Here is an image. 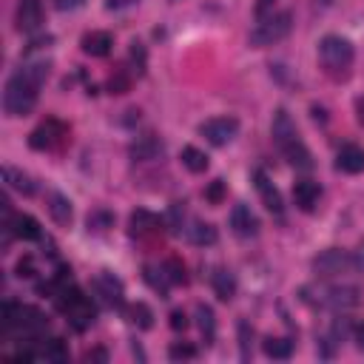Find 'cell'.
<instances>
[{
	"instance_id": "cell-1",
	"label": "cell",
	"mask_w": 364,
	"mask_h": 364,
	"mask_svg": "<svg viewBox=\"0 0 364 364\" xmlns=\"http://www.w3.org/2000/svg\"><path fill=\"white\" fill-rule=\"evenodd\" d=\"M48 77V63H23L6 80L3 88V111L6 117H26L37 106L40 86Z\"/></svg>"
},
{
	"instance_id": "cell-2",
	"label": "cell",
	"mask_w": 364,
	"mask_h": 364,
	"mask_svg": "<svg viewBox=\"0 0 364 364\" xmlns=\"http://www.w3.org/2000/svg\"><path fill=\"white\" fill-rule=\"evenodd\" d=\"M55 299H57V307L66 313V319L71 322V327H75V330H86V327L94 325V319H97V307L91 305L88 296L80 294L77 287H71V285L60 287Z\"/></svg>"
},
{
	"instance_id": "cell-3",
	"label": "cell",
	"mask_w": 364,
	"mask_h": 364,
	"mask_svg": "<svg viewBox=\"0 0 364 364\" xmlns=\"http://www.w3.org/2000/svg\"><path fill=\"white\" fill-rule=\"evenodd\" d=\"M353 57H356V48H353V43L347 37H342V35L322 37L319 60H322V66L330 71V75H345V71L353 66Z\"/></svg>"
},
{
	"instance_id": "cell-4",
	"label": "cell",
	"mask_w": 364,
	"mask_h": 364,
	"mask_svg": "<svg viewBox=\"0 0 364 364\" xmlns=\"http://www.w3.org/2000/svg\"><path fill=\"white\" fill-rule=\"evenodd\" d=\"M294 29V15L290 12H279V15H268L265 20L256 23V29L251 32V46L253 48H265L274 46L279 40H285Z\"/></svg>"
},
{
	"instance_id": "cell-5",
	"label": "cell",
	"mask_w": 364,
	"mask_h": 364,
	"mask_svg": "<svg viewBox=\"0 0 364 364\" xmlns=\"http://www.w3.org/2000/svg\"><path fill=\"white\" fill-rule=\"evenodd\" d=\"M310 268H313V274H316V276H338V274L353 271L356 262H353V256H350L347 251H342V248H327V251H322L319 256H313Z\"/></svg>"
},
{
	"instance_id": "cell-6",
	"label": "cell",
	"mask_w": 364,
	"mask_h": 364,
	"mask_svg": "<svg viewBox=\"0 0 364 364\" xmlns=\"http://www.w3.org/2000/svg\"><path fill=\"white\" fill-rule=\"evenodd\" d=\"M200 134H202L211 145L222 149V145H228V142L239 134V119H236V117H213V119H208V123L200 126Z\"/></svg>"
},
{
	"instance_id": "cell-7",
	"label": "cell",
	"mask_w": 364,
	"mask_h": 364,
	"mask_svg": "<svg viewBox=\"0 0 364 364\" xmlns=\"http://www.w3.org/2000/svg\"><path fill=\"white\" fill-rule=\"evenodd\" d=\"M358 302H361L358 287H353V285H333L322 294V305L336 313H347V310L358 307Z\"/></svg>"
},
{
	"instance_id": "cell-8",
	"label": "cell",
	"mask_w": 364,
	"mask_h": 364,
	"mask_svg": "<svg viewBox=\"0 0 364 364\" xmlns=\"http://www.w3.org/2000/svg\"><path fill=\"white\" fill-rule=\"evenodd\" d=\"M271 134H274V142L279 145V151H282V154H285L287 149H294L296 142H302V140H299V131H296V123L290 119V114H287L285 108H279V111L274 114Z\"/></svg>"
},
{
	"instance_id": "cell-9",
	"label": "cell",
	"mask_w": 364,
	"mask_h": 364,
	"mask_svg": "<svg viewBox=\"0 0 364 364\" xmlns=\"http://www.w3.org/2000/svg\"><path fill=\"white\" fill-rule=\"evenodd\" d=\"M91 287H94V294L100 296L108 307H123V305H126V290H123V282H119L114 274H100V276H94Z\"/></svg>"
},
{
	"instance_id": "cell-10",
	"label": "cell",
	"mask_w": 364,
	"mask_h": 364,
	"mask_svg": "<svg viewBox=\"0 0 364 364\" xmlns=\"http://www.w3.org/2000/svg\"><path fill=\"white\" fill-rule=\"evenodd\" d=\"M63 137H66V126L57 123V119H46L43 126H37L29 134V145L35 151H48V149H55Z\"/></svg>"
},
{
	"instance_id": "cell-11",
	"label": "cell",
	"mask_w": 364,
	"mask_h": 364,
	"mask_svg": "<svg viewBox=\"0 0 364 364\" xmlns=\"http://www.w3.org/2000/svg\"><path fill=\"white\" fill-rule=\"evenodd\" d=\"M43 23V0H20L17 3V29L20 32H37Z\"/></svg>"
},
{
	"instance_id": "cell-12",
	"label": "cell",
	"mask_w": 364,
	"mask_h": 364,
	"mask_svg": "<svg viewBox=\"0 0 364 364\" xmlns=\"http://www.w3.org/2000/svg\"><path fill=\"white\" fill-rule=\"evenodd\" d=\"M231 228H233L236 236L251 239V236L259 233V220H256V213L248 205H233V211H231Z\"/></svg>"
},
{
	"instance_id": "cell-13",
	"label": "cell",
	"mask_w": 364,
	"mask_h": 364,
	"mask_svg": "<svg viewBox=\"0 0 364 364\" xmlns=\"http://www.w3.org/2000/svg\"><path fill=\"white\" fill-rule=\"evenodd\" d=\"M6 225L15 231L17 239H26V242H40V239H43L40 222L35 220V216H29V213H17V216H12V220H9Z\"/></svg>"
},
{
	"instance_id": "cell-14",
	"label": "cell",
	"mask_w": 364,
	"mask_h": 364,
	"mask_svg": "<svg viewBox=\"0 0 364 364\" xmlns=\"http://www.w3.org/2000/svg\"><path fill=\"white\" fill-rule=\"evenodd\" d=\"M253 180H256V191H259V197H262L265 208H268L271 213H282V193L274 188V182L268 180V174H265V171H256Z\"/></svg>"
},
{
	"instance_id": "cell-15",
	"label": "cell",
	"mask_w": 364,
	"mask_h": 364,
	"mask_svg": "<svg viewBox=\"0 0 364 364\" xmlns=\"http://www.w3.org/2000/svg\"><path fill=\"white\" fill-rule=\"evenodd\" d=\"M319 197H322V188L319 182H313V180H302L294 185V202L302 208V211H313L319 205Z\"/></svg>"
},
{
	"instance_id": "cell-16",
	"label": "cell",
	"mask_w": 364,
	"mask_h": 364,
	"mask_svg": "<svg viewBox=\"0 0 364 364\" xmlns=\"http://www.w3.org/2000/svg\"><path fill=\"white\" fill-rule=\"evenodd\" d=\"M46 205H48V213H52V220H55L60 228L71 225V216H75V211H71L68 197H63L60 191H52V193H48V200H46Z\"/></svg>"
},
{
	"instance_id": "cell-17",
	"label": "cell",
	"mask_w": 364,
	"mask_h": 364,
	"mask_svg": "<svg viewBox=\"0 0 364 364\" xmlns=\"http://www.w3.org/2000/svg\"><path fill=\"white\" fill-rule=\"evenodd\" d=\"M80 46H83V52L91 55V57H106L111 52V46H114V37H111V32H88Z\"/></svg>"
},
{
	"instance_id": "cell-18",
	"label": "cell",
	"mask_w": 364,
	"mask_h": 364,
	"mask_svg": "<svg viewBox=\"0 0 364 364\" xmlns=\"http://www.w3.org/2000/svg\"><path fill=\"white\" fill-rule=\"evenodd\" d=\"M336 165L342 168L345 174H361L364 171V149H358V145H345V149L338 151Z\"/></svg>"
},
{
	"instance_id": "cell-19",
	"label": "cell",
	"mask_w": 364,
	"mask_h": 364,
	"mask_svg": "<svg viewBox=\"0 0 364 364\" xmlns=\"http://www.w3.org/2000/svg\"><path fill=\"white\" fill-rule=\"evenodd\" d=\"M3 180H6V185H9L12 191L23 193V197H32V193H35V180H32L26 171L15 168V165H6V168H3Z\"/></svg>"
},
{
	"instance_id": "cell-20",
	"label": "cell",
	"mask_w": 364,
	"mask_h": 364,
	"mask_svg": "<svg viewBox=\"0 0 364 364\" xmlns=\"http://www.w3.org/2000/svg\"><path fill=\"white\" fill-rule=\"evenodd\" d=\"M211 285H213V294L220 296L222 302H231L233 294H236V279H233V274L225 271V268H220V271L211 276Z\"/></svg>"
},
{
	"instance_id": "cell-21",
	"label": "cell",
	"mask_w": 364,
	"mask_h": 364,
	"mask_svg": "<svg viewBox=\"0 0 364 364\" xmlns=\"http://www.w3.org/2000/svg\"><path fill=\"white\" fill-rule=\"evenodd\" d=\"M160 228V220L151 213V211H134L131 213V233L134 236H149V233H154Z\"/></svg>"
},
{
	"instance_id": "cell-22",
	"label": "cell",
	"mask_w": 364,
	"mask_h": 364,
	"mask_svg": "<svg viewBox=\"0 0 364 364\" xmlns=\"http://www.w3.org/2000/svg\"><path fill=\"white\" fill-rule=\"evenodd\" d=\"M188 239L193 242V245H213V242L220 239V233H216V228H213L211 222L193 220L191 228H188Z\"/></svg>"
},
{
	"instance_id": "cell-23",
	"label": "cell",
	"mask_w": 364,
	"mask_h": 364,
	"mask_svg": "<svg viewBox=\"0 0 364 364\" xmlns=\"http://www.w3.org/2000/svg\"><path fill=\"white\" fill-rule=\"evenodd\" d=\"M197 325H200V333L205 338V345H213V338H216V316H213V310L208 305H197Z\"/></svg>"
},
{
	"instance_id": "cell-24",
	"label": "cell",
	"mask_w": 364,
	"mask_h": 364,
	"mask_svg": "<svg viewBox=\"0 0 364 364\" xmlns=\"http://www.w3.org/2000/svg\"><path fill=\"white\" fill-rule=\"evenodd\" d=\"M180 160H182V165L188 168L191 174H202V171H208V157H205V151L197 149V145H185L182 154H180Z\"/></svg>"
},
{
	"instance_id": "cell-25",
	"label": "cell",
	"mask_w": 364,
	"mask_h": 364,
	"mask_svg": "<svg viewBox=\"0 0 364 364\" xmlns=\"http://www.w3.org/2000/svg\"><path fill=\"white\" fill-rule=\"evenodd\" d=\"M128 151H131L134 160H154V157L162 154V142H160L157 137H142V140H137V142L131 145Z\"/></svg>"
},
{
	"instance_id": "cell-26",
	"label": "cell",
	"mask_w": 364,
	"mask_h": 364,
	"mask_svg": "<svg viewBox=\"0 0 364 364\" xmlns=\"http://www.w3.org/2000/svg\"><path fill=\"white\" fill-rule=\"evenodd\" d=\"M262 350H265V356H268V358L285 361V358L294 356V342H290V338H265Z\"/></svg>"
},
{
	"instance_id": "cell-27",
	"label": "cell",
	"mask_w": 364,
	"mask_h": 364,
	"mask_svg": "<svg viewBox=\"0 0 364 364\" xmlns=\"http://www.w3.org/2000/svg\"><path fill=\"white\" fill-rule=\"evenodd\" d=\"M46 361H52V364H66L68 361V347L63 338H48V342L43 345V353H40Z\"/></svg>"
},
{
	"instance_id": "cell-28",
	"label": "cell",
	"mask_w": 364,
	"mask_h": 364,
	"mask_svg": "<svg viewBox=\"0 0 364 364\" xmlns=\"http://www.w3.org/2000/svg\"><path fill=\"white\" fill-rule=\"evenodd\" d=\"M128 316H131V325H137L140 330H149L154 325V310L145 305V302H137L128 307Z\"/></svg>"
},
{
	"instance_id": "cell-29",
	"label": "cell",
	"mask_w": 364,
	"mask_h": 364,
	"mask_svg": "<svg viewBox=\"0 0 364 364\" xmlns=\"http://www.w3.org/2000/svg\"><path fill=\"white\" fill-rule=\"evenodd\" d=\"M162 271H165V276H168V282H171V285H188V271H185V265L177 256L168 259L162 265Z\"/></svg>"
},
{
	"instance_id": "cell-30",
	"label": "cell",
	"mask_w": 364,
	"mask_h": 364,
	"mask_svg": "<svg viewBox=\"0 0 364 364\" xmlns=\"http://www.w3.org/2000/svg\"><path fill=\"white\" fill-rule=\"evenodd\" d=\"M88 231H108L114 225V213L111 211H103V208H97L88 213Z\"/></svg>"
},
{
	"instance_id": "cell-31",
	"label": "cell",
	"mask_w": 364,
	"mask_h": 364,
	"mask_svg": "<svg viewBox=\"0 0 364 364\" xmlns=\"http://www.w3.org/2000/svg\"><path fill=\"white\" fill-rule=\"evenodd\" d=\"M285 157H287V162H290V165H296V168H310V165H313L310 151L305 149V142H296L294 149H287V151H285Z\"/></svg>"
},
{
	"instance_id": "cell-32",
	"label": "cell",
	"mask_w": 364,
	"mask_h": 364,
	"mask_svg": "<svg viewBox=\"0 0 364 364\" xmlns=\"http://www.w3.org/2000/svg\"><path fill=\"white\" fill-rule=\"evenodd\" d=\"M251 338H253V327L242 319L239 322V350H242V361L251 358Z\"/></svg>"
},
{
	"instance_id": "cell-33",
	"label": "cell",
	"mask_w": 364,
	"mask_h": 364,
	"mask_svg": "<svg viewBox=\"0 0 364 364\" xmlns=\"http://www.w3.org/2000/svg\"><path fill=\"white\" fill-rule=\"evenodd\" d=\"M205 200L211 205H222L225 202V182L222 180H213L208 188H205Z\"/></svg>"
},
{
	"instance_id": "cell-34",
	"label": "cell",
	"mask_w": 364,
	"mask_h": 364,
	"mask_svg": "<svg viewBox=\"0 0 364 364\" xmlns=\"http://www.w3.org/2000/svg\"><path fill=\"white\" fill-rule=\"evenodd\" d=\"M108 88H111V94H126L131 88V77L126 71H114L111 80H108Z\"/></svg>"
},
{
	"instance_id": "cell-35",
	"label": "cell",
	"mask_w": 364,
	"mask_h": 364,
	"mask_svg": "<svg viewBox=\"0 0 364 364\" xmlns=\"http://www.w3.org/2000/svg\"><path fill=\"white\" fill-rule=\"evenodd\" d=\"M168 356H171L174 361H191V358H197V347H191V345H171Z\"/></svg>"
},
{
	"instance_id": "cell-36",
	"label": "cell",
	"mask_w": 364,
	"mask_h": 364,
	"mask_svg": "<svg viewBox=\"0 0 364 364\" xmlns=\"http://www.w3.org/2000/svg\"><path fill=\"white\" fill-rule=\"evenodd\" d=\"M274 6H276V0H256V9H253L256 20H265L268 15H274Z\"/></svg>"
},
{
	"instance_id": "cell-37",
	"label": "cell",
	"mask_w": 364,
	"mask_h": 364,
	"mask_svg": "<svg viewBox=\"0 0 364 364\" xmlns=\"http://www.w3.org/2000/svg\"><path fill=\"white\" fill-rule=\"evenodd\" d=\"M131 60L137 63V71L142 75V71H145V48H142V43H134L131 46Z\"/></svg>"
},
{
	"instance_id": "cell-38",
	"label": "cell",
	"mask_w": 364,
	"mask_h": 364,
	"mask_svg": "<svg viewBox=\"0 0 364 364\" xmlns=\"http://www.w3.org/2000/svg\"><path fill=\"white\" fill-rule=\"evenodd\" d=\"M17 276H26V279H32V276H35V262H32L29 256L17 262Z\"/></svg>"
},
{
	"instance_id": "cell-39",
	"label": "cell",
	"mask_w": 364,
	"mask_h": 364,
	"mask_svg": "<svg viewBox=\"0 0 364 364\" xmlns=\"http://www.w3.org/2000/svg\"><path fill=\"white\" fill-rule=\"evenodd\" d=\"M86 3V0H55V6L60 9V12H71V9H80Z\"/></svg>"
},
{
	"instance_id": "cell-40",
	"label": "cell",
	"mask_w": 364,
	"mask_h": 364,
	"mask_svg": "<svg viewBox=\"0 0 364 364\" xmlns=\"http://www.w3.org/2000/svg\"><path fill=\"white\" fill-rule=\"evenodd\" d=\"M171 327H174V330H185V327H188V319H185L182 310H174V313H171Z\"/></svg>"
},
{
	"instance_id": "cell-41",
	"label": "cell",
	"mask_w": 364,
	"mask_h": 364,
	"mask_svg": "<svg viewBox=\"0 0 364 364\" xmlns=\"http://www.w3.org/2000/svg\"><path fill=\"white\" fill-rule=\"evenodd\" d=\"M347 330H350V325H347V319H342V322H336V325H333V336L338 338V342H342V338L347 336Z\"/></svg>"
},
{
	"instance_id": "cell-42",
	"label": "cell",
	"mask_w": 364,
	"mask_h": 364,
	"mask_svg": "<svg viewBox=\"0 0 364 364\" xmlns=\"http://www.w3.org/2000/svg\"><path fill=\"white\" fill-rule=\"evenodd\" d=\"M134 3H140V0H106L108 9H128V6H134Z\"/></svg>"
},
{
	"instance_id": "cell-43",
	"label": "cell",
	"mask_w": 364,
	"mask_h": 364,
	"mask_svg": "<svg viewBox=\"0 0 364 364\" xmlns=\"http://www.w3.org/2000/svg\"><path fill=\"white\" fill-rule=\"evenodd\" d=\"M353 262H356V271H361V274H364V242H361V245H358V251H356Z\"/></svg>"
},
{
	"instance_id": "cell-44",
	"label": "cell",
	"mask_w": 364,
	"mask_h": 364,
	"mask_svg": "<svg viewBox=\"0 0 364 364\" xmlns=\"http://www.w3.org/2000/svg\"><path fill=\"white\" fill-rule=\"evenodd\" d=\"M88 361H108V353L106 350H91L88 353Z\"/></svg>"
},
{
	"instance_id": "cell-45",
	"label": "cell",
	"mask_w": 364,
	"mask_h": 364,
	"mask_svg": "<svg viewBox=\"0 0 364 364\" xmlns=\"http://www.w3.org/2000/svg\"><path fill=\"white\" fill-rule=\"evenodd\" d=\"M356 114H358V123L364 126V94H361L358 100H356Z\"/></svg>"
},
{
	"instance_id": "cell-46",
	"label": "cell",
	"mask_w": 364,
	"mask_h": 364,
	"mask_svg": "<svg viewBox=\"0 0 364 364\" xmlns=\"http://www.w3.org/2000/svg\"><path fill=\"white\" fill-rule=\"evenodd\" d=\"M356 345H358V350H364V325L356 327Z\"/></svg>"
}]
</instances>
